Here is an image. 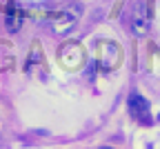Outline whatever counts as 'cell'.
Listing matches in <instances>:
<instances>
[{
	"label": "cell",
	"instance_id": "cell-1",
	"mask_svg": "<svg viewBox=\"0 0 160 149\" xmlns=\"http://www.w3.org/2000/svg\"><path fill=\"white\" fill-rule=\"evenodd\" d=\"M149 25H151V18H149V7L145 0H136L131 5L129 11V29L136 38H142L149 33Z\"/></svg>",
	"mask_w": 160,
	"mask_h": 149
},
{
	"label": "cell",
	"instance_id": "cell-2",
	"mask_svg": "<svg viewBox=\"0 0 160 149\" xmlns=\"http://www.w3.org/2000/svg\"><path fill=\"white\" fill-rule=\"evenodd\" d=\"M78 16H80V9H62V11H56L51 16V31L56 36L71 33L73 27L78 25Z\"/></svg>",
	"mask_w": 160,
	"mask_h": 149
},
{
	"label": "cell",
	"instance_id": "cell-3",
	"mask_svg": "<svg viewBox=\"0 0 160 149\" xmlns=\"http://www.w3.org/2000/svg\"><path fill=\"white\" fill-rule=\"evenodd\" d=\"M96 54H98V65L102 67V69H113V62L109 60V56L116 60V62H120V47L116 45V42H111V40H98L96 42Z\"/></svg>",
	"mask_w": 160,
	"mask_h": 149
},
{
	"label": "cell",
	"instance_id": "cell-4",
	"mask_svg": "<svg viewBox=\"0 0 160 149\" xmlns=\"http://www.w3.org/2000/svg\"><path fill=\"white\" fill-rule=\"evenodd\" d=\"M22 23H25V13H22V7H20L16 0L7 5V13H5V27L9 33H18L22 29Z\"/></svg>",
	"mask_w": 160,
	"mask_h": 149
},
{
	"label": "cell",
	"instance_id": "cell-5",
	"mask_svg": "<svg viewBox=\"0 0 160 149\" xmlns=\"http://www.w3.org/2000/svg\"><path fill=\"white\" fill-rule=\"evenodd\" d=\"M129 111H131V116L138 118V120H147V116H149V100L142 98L138 91H133V94L129 96Z\"/></svg>",
	"mask_w": 160,
	"mask_h": 149
},
{
	"label": "cell",
	"instance_id": "cell-6",
	"mask_svg": "<svg viewBox=\"0 0 160 149\" xmlns=\"http://www.w3.org/2000/svg\"><path fill=\"white\" fill-rule=\"evenodd\" d=\"M98 149H116V147H98Z\"/></svg>",
	"mask_w": 160,
	"mask_h": 149
}]
</instances>
